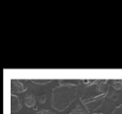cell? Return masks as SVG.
<instances>
[{"label": "cell", "mask_w": 122, "mask_h": 114, "mask_svg": "<svg viewBox=\"0 0 122 114\" xmlns=\"http://www.w3.org/2000/svg\"><path fill=\"white\" fill-rule=\"evenodd\" d=\"M108 87L106 80H94L90 85H86L80 94V101L89 113L102 106L108 94Z\"/></svg>", "instance_id": "1"}, {"label": "cell", "mask_w": 122, "mask_h": 114, "mask_svg": "<svg viewBox=\"0 0 122 114\" xmlns=\"http://www.w3.org/2000/svg\"><path fill=\"white\" fill-rule=\"evenodd\" d=\"M78 96V85L76 83L60 81L59 85L53 89L51 92V106L57 111L66 110Z\"/></svg>", "instance_id": "2"}, {"label": "cell", "mask_w": 122, "mask_h": 114, "mask_svg": "<svg viewBox=\"0 0 122 114\" xmlns=\"http://www.w3.org/2000/svg\"><path fill=\"white\" fill-rule=\"evenodd\" d=\"M26 90L27 89L25 87L24 83L20 80H16V79L11 80V92H12V94L15 95V93H24Z\"/></svg>", "instance_id": "3"}, {"label": "cell", "mask_w": 122, "mask_h": 114, "mask_svg": "<svg viewBox=\"0 0 122 114\" xmlns=\"http://www.w3.org/2000/svg\"><path fill=\"white\" fill-rule=\"evenodd\" d=\"M21 109V102L19 97H17L16 95L12 94L11 95V112L16 113Z\"/></svg>", "instance_id": "4"}, {"label": "cell", "mask_w": 122, "mask_h": 114, "mask_svg": "<svg viewBox=\"0 0 122 114\" xmlns=\"http://www.w3.org/2000/svg\"><path fill=\"white\" fill-rule=\"evenodd\" d=\"M24 102H25L26 107H28V108H33V107H36V96L32 95V94H28L25 97V99H24Z\"/></svg>", "instance_id": "5"}, {"label": "cell", "mask_w": 122, "mask_h": 114, "mask_svg": "<svg viewBox=\"0 0 122 114\" xmlns=\"http://www.w3.org/2000/svg\"><path fill=\"white\" fill-rule=\"evenodd\" d=\"M69 114H89V112L86 110V108H84L82 106H77V107H75Z\"/></svg>", "instance_id": "6"}, {"label": "cell", "mask_w": 122, "mask_h": 114, "mask_svg": "<svg viewBox=\"0 0 122 114\" xmlns=\"http://www.w3.org/2000/svg\"><path fill=\"white\" fill-rule=\"evenodd\" d=\"M31 81L34 83V84H40V85H44V84H47V83L51 82V80H49V79H45V80H41V79H33V80H31Z\"/></svg>", "instance_id": "7"}, {"label": "cell", "mask_w": 122, "mask_h": 114, "mask_svg": "<svg viewBox=\"0 0 122 114\" xmlns=\"http://www.w3.org/2000/svg\"><path fill=\"white\" fill-rule=\"evenodd\" d=\"M112 89H115V90H120L121 87H122V80H114L112 82Z\"/></svg>", "instance_id": "8"}, {"label": "cell", "mask_w": 122, "mask_h": 114, "mask_svg": "<svg viewBox=\"0 0 122 114\" xmlns=\"http://www.w3.org/2000/svg\"><path fill=\"white\" fill-rule=\"evenodd\" d=\"M36 114H56L55 112H51V110H46V109H43V110L38 111Z\"/></svg>", "instance_id": "9"}, {"label": "cell", "mask_w": 122, "mask_h": 114, "mask_svg": "<svg viewBox=\"0 0 122 114\" xmlns=\"http://www.w3.org/2000/svg\"><path fill=\"white\" fill-rule=\"evenodd\" d=\"M112 114H122V105L120 107H118V108L115 109V111Z\"/></svg>", "instance_id": "10"}, {"label": "cell", "mask_w": 122, "mask_h": 114, "mask_svg": "<svg viewBox=\"0 0 122 114\" xmlns=\"http://www.w3.org/2000/svg\"><path fill=\"white\" fill-rule=\"evenodd\" d=\"M45 99H46V96H45V95H41V96H40V98H39V100H40L41 104L45 102Z\"/></svg>", "instance_id": "11"}, {"label": "cell", "mask_w": 122, "mask_h": 114, "mask_svg": "<svg viewBox=\"0 0 122 114\" xmlns=\"http://www.w3.org/2000/svg\"><path fill=\"white\" fill-rule=\"evenodd\" d=\"M92 114H103V113H94V112H93Z\"/></svg>", "instance_id": "12"}]
</instances>
